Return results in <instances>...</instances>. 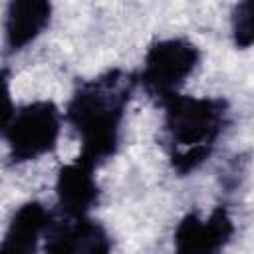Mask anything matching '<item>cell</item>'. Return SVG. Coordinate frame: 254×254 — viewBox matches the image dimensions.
<instances>
[{"label": "cell", "instance_id": "1", "mask_svg": "<svg viewBox=\"0 0 254 254\" xmlns=\"http://www.w3.org/2000/svg\"><path fill=\"white\" fill-rule=\"evenodd\" d=\"M137 87V73L109 67L95 77L83 79L71 91L64 121L79 139V159L93 169L111 161L121 147L123 121Z\"/></svg>", "mask_w": 254, "mask_h": 254}, {"label": "cell", "instance_id": "11", "mask_svg": "<svg viewBox=\"0 0 254 254\" xmlns=\"http://www.w3.org/2000/svg\"><path fill=\"white\" fill-rule=\"evenodd\" d=\"M16 103L12 97V77L6 67H0V137L4 135L6 127L10 125L14 113H16Z\"/></svg>", "mask_w": 254, "mask_h": 254}, {"label": "cell", "instance_id": "5", "mask_svg": "<svg viewBox=\"0 0 254 254\" xmlns=\"http://www.w3.org/2000/svg\"><path fill=\"white\" fill-rule=\"evenodd\" d=\"M236 232L226 206L218 204L204 218L198 212H187L173 234V254H224Z\"/></svg>", "mask_w": 254, "mask_h": 254}, {"label": "cell", "instance_id": "8", "mask_svg": "<svg viewBox=\"0 0 254 254\" xmlns=\"http://www.w3.org/2000/svg\"><path fill=\"white\" fill-rule=\"evenodd\" d=\"M52 16L54 8L46 0L10 2L4 14V52L14 56L26 50L50 28Z\"/></svg>", "mask_w": 254, "mask_h": 254}, {"label": "cell", "instance_id": "9", "mask_svg": "<svg viewBox=\"0 0 254 254\" xmlns=\"http://www.w3.org/2000/svg\"><path fill=\"white\" fill-rule=\"evenodd\" d=\"M50 220L52 214L40 200L20 204L0 238V254H40Z\"/></svg>", "mask_w": 254, "mask_h": 254}, {"label": "cell", "instance_id": "7", "mask_svg": "<svg viewBox=\"0 0 254 254\" xmlns=\"http://www.w3.org/2000/svg\"><path fill=\"white\" fill-rule=\"evenodd\" d=\"M97 169L75 157L56 175V200L62 216H89L101 200Z\"/></svg>", "mask_w": 254, "mask_h": 254}, {"label": "cell", "instance_id": "3", "mask_svg": "<svg viewBox=\"0 0 254 254\" xmlns=\"http://www.w3.org/2000/svg\"><path fill=\"white\" fill-rule=\"evenodd\" d=\"M62 127L64 111L50 99H38L18 107L2 135L8 145V163L26 165L54 153Z\"/></svg>", "mask_w": 254, "mask_h": 254}, {"label": "cell", "instance_id": "4", "mask_svg": "<svg viewBox=\"0 0 254 254\" xmlns=\"http://www.w3.org/2000/svg\"><path fill=\"white\" fill-rule=\"evenodd\" d=\"M200 48L187 38H161L153 42L137 73V85L157 103L181 93V87L200 64Z\"/></svg>", "mask_w": 254, "mask_h": 254}, {"label": "cell", "instance_id": "10", "mask_svg": "<svg viewBox=\"0 0 254 254\" xmlns=\"http://www.w3.org/2000/svg\"><path fill=\"white\" fill-rule=\"evenodd\" d=\"M230 34L232 42L240 50H248L254 42V24H252V2L244 0L232 8L230 14Z\"/></svg>", "mask_w": 254, "mask_h": 254}, {"label": "cell", "instance_id": "2", "mask_svg": "<svg viewBox=\"0 0 254 254\" xmlns=\"http://www.w3.org/2000/svg\"><path fill=\"white\" fill-rule=\"evenodd\" d=\"M159 107L163 109V141L171 169L179 177H187L210 159L230 119L228 101L175 93Z\"/></svg>", "mask_w": 254, "mask_h": 254}, {"label": "cell", "instance_id": "6", "mask_svg": "<svg viewBox=\"0 0 254 254\" xmlns=\"http://www.w3.org/2000/svg\"><path fill=\"white\" fill-rule=\"evenodd\" d=\"M109 230L91 214L52 218L44 236V254H111Z\"/></svg>", "mask_w": 254, "mask_h": 254}]
</instances>
